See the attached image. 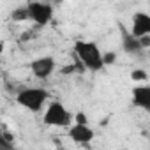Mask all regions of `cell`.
<instances>
[{
    "instance_id": "1",
    "label": "cell",
    "mask_w": 150,
    "mask_h": 150,
    "mask_svg": "<svg viewBox=\"0 0 150 150\" xmlns=\"http://www.w3.org/2000/svg\"><path fill=\"white\" fill-rule=\"evenodd\" d=\"M74 53H76L78 60L85 65L87 71H101L104 65V58H103V51L99 50V46L92 41H83V39H78L74 42Z\"/></svg>"
},
{
    "instance_id": "2",
    "label": "cell",
    "mask_w": 150,
    "mask_h": 150,
    "mask_svg": "<svg viewBox=\"0 0 150 150\" xmlns=\"http://www.w3.org/2000/svg\"><path fill=\"white\" fill-rule=\"evenodd\" d=\"M48 97H50V92L46 88L30 87V88H23L16 94V103L20 106H23L25 110H28L32 113H37V111L42 110Z\"/></svg>"
},
{
    "instance_id": "3",
    "label": "cell",
    "mask_w": 150,
    "mask_h": 150,
    "mask_svg": "<svg viewBox=\"0 0 150 150\" xmlns=\"http://www.w3.org/2000/svg\"><path fill=\"white\" fill-rule=\"evenodd\" d=\"M71 120H74V117L60 101H51L42 115V124L50 127H67L71 125Z\"/></svg>"
},
{
    "instance_id": "4",
    "label": "cell",
    "mask_w": 150,
    "mask_h": 150,
    "mask_svg": "<svg viewBox=\"0 0 150 150\" xmlns=\"http://www.w3.org/2000/svg\"><path fill=\"white\" fill-rule=\"evenodd\" d=\"M28 6V13H30V21H34L39 27H44L51 21L53 18V7L46 2H30Z\"/></svg>"
},
{
    "instance_id": "5",
    "label": "cell",
    "mask_w": 150,
    "mask_h": 150,
    "mask_svg": "<svg viewBox=\"0 0 150 150\" xmlns=\"http://www.w3.org/2000/svg\"><path fill=\"white\" fill-rule=\"evenodd\" d=\"M30 71L35 78L46 80L55 71V58L53 57H39V58L32 60L30 62Z\"/></svg>"
},
{
    "instance_id": "6",
    "label": "cell",
    "mask_w": 150,
    "mask_h": 150,
    "mask_svg": "<svg viewBox=\"0 0 150 150\" xmlns=\"http://www.w3.org/2000/svg\"><path fill=\"white\" fill-rule=\"evenodd\" d=\"M69 136L74 143L78 145H88L92 139H94V129L88 127V124H76L74 122L71 127H69Z\"/></svg>"
},
{
    "instance_id": "7",
    "label": "cell",
    "mask_w": 150,
    "mask_h": 150,
    "mask_svg": "<svg viewBox=\"0 0 150 150\" xmlns=\"http://www.w3.org/2000/svg\"><path fill=\"white\" fill-rule=\"evenodd\" d=\"M120 30H122V50L129 55H136L139 51H143V46H141V41L139 37H136L132 32H127L122 25H120Z\"/></svg>"
},
{
    "instance_id": "8",
    "label": "cell",
    "mask_w": 150,
    "mask_h": 150,
    "mask_svg": "<svg viewBox=\"0 0 150 150\" xmlns=\"http://www.w3.org/2000/svg\"><path fill=\"white\" fill-rule=\"evenodd\" d=\"M132 104L145 111H150V85H139L132 88Z\"/></svg>"
},
{
    "instance_id": "9",
    "label": "cell",
    "mask_w": 150,
    "mask_h": 150,
    "mask_svg": "<svg viewBox=\"0 0 150 150\" xmlns=\"http://www.w3.org/2000/svg\"><path fill=\"white\" fill-rule=\"evenodd\" d=\"M131 32L136 37L150 35V14H146V13H136L132 16V28H131Z\"/></svg>"
},
{
    "instance_id": "10",
    "label": "cell",
    "mask_w": 150,
    "mask_h": 150,
    "mask_svg": "<svg viewBox=\"0 0 150 150\" xmlns=\"http://www.w3.org/2000/svg\"><path fill=\"white\" fill-rule=\"evenodd\" d=\"M11 18L14 21H30V13H28V6H23V7H18L13 11Z\"/></svg>"
},
{
    "instance_id": "11",
    "label": "cell",
    "mask_w": 150,
    "mask_h": 150,
    "mask_svg": "<svg viewBox=\"0 0 150 150\" xmlns=\"http://www.w3.org/2000/svg\"><path fill=\"white\" fill-rule=\"evenodd\" d=\"M131 80L132 81H138V83H143V81L148 80V72L145 69H134L131 72Z\"/></svg>"
},
{
    "instance_id": "12",
    "label": "cell",
    "mask_w": 150,
    "mask_h": 150,
    "mask_svg": "<svg viewBox=\"0 0 150 150\" xmlns=\"http://www.w3.org/2000/svg\"><path fill=\"white\" fill-rule=\"evenodd\" d=\"M103 58H104V65H111V64H115V60H117V53L106 51V53L103 55Z\"/></svg>"
},
{
    "instance_id": "13",
    "label": "cell",
    "mask_w": 150,
    "mask_h": 150,
    "mask_svg": "<svg viewBox=\"0 0 150 150\" xmlns=\"http://www.w3.org/2000/svg\"><path fill=\"white\" fill-rule=\"evenodd\" d=\"M74 122L76 124H88V117L83 111H78L76 115H74Z\"/></svg>"
},
{
    "instance_id": "14",
    "label": "cell",
    "mask_w": 150,
    "mask_h": 150,
    "mask_svg": "<svg viewBox=\"0 0 150 150\" xmlns=\"http://www.w3.org/2000/svg\"><path fill=\"white\" fill-rule=\"evenodd\" d=\"M139 41H141V46H143V50L150 48V35H143V37H139Z\"/></svg>"
},
{
    "instance_id": "15",
    "label": "cell",
    "mask_w": 150,
    "mask_h": 150,
    "mask_svg": "<svg viewBox=\"0 0 150 150\" xmlns=\"http://www.w3.org/2000/svg\"><path fill=\"white\" fill-rule=\"evenodd\" d=\"M53 2H55V4H62V2H64V0H53Z\"/></svg>"
}]
</instances>
